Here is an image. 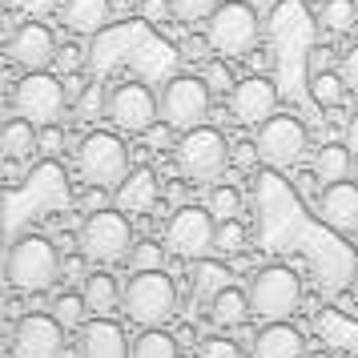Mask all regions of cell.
I'll return each instance as SVG.
<instances>
[{
  "mask_svg": "<svg viewBox=\"0 0 358 358\" xmlns=\"http://www.w3.org/2000/svg\"><path fill=\"white\" fill-rule=\"evenodd\" d=\"M197 355L201 358H242V350H238V342L234 338H206Z\"/></svg>",
  "mask_w": 358,
  "mask_h": 358,
  "instance_id": "cell-37",
  "label": "cell"
},
{
  "mask_svg": "<svg viewBox=\"0 0 358 358\" xmlns=\"http://www.w3.org/2000/svg\"><path fill=\"white\" fill-rule=\"evenodd\" d=\"M245 294H250V310L262 322H290L294 310L302 306V278L290 266H262L250 278Z\"/></svg>",
  "mask_w": 358,
  "mask_h": 358,
  "instance_id": "cell-4",
  "label": "cell"
},
{
  "mask_svg": "<svg viewBox=\"0 0 358 358\" xmlns=\"http://www.w3.org/2000/svg\"><path fill=\"white\" fill-rule=\"evenodd\" d=\"M85 89H89V85H85L81 77H77V73H69V77H65V93H69V101H77V97L85 93Z\"/></svg>",
  "mask_w": 358,
  "mask_h": 358,
  "instance_id": "cell-45",
  "label": "cell"
},
{
  "mask_svg": "<svg viewBox=\"0 0 358 358\" xmlns=\"http://www.w3.org/2000/svg\"><path fill=\"white\" fill-rule=\"evenodd\" d=\"M217 4L222 0H169V8H173V17L181 24H201V20H210L217 13Z\"/></svg>",
  "mask_w": 358,
  "mask_h": 358,
  "instance_id": "cell-34",
  "label": "cell"
},
{
  "mask_svg": "<svg viewBox=\"0 0 358 358\" xmlns=\"http://www.w3.org/2000/svg\"><path fill=\"white\" fill-rule=\"evenodd\" d=\"M178 282L157 270V274H133L125 286V314L145 330H165V322L178 314Z\"/></svg>",
  "mask_w": 358,
  "mask_h": 358,
  "instance_id": "cell-5",
  "label": "cell"
},
{
  "mask_svg": "<svg viewBox=\"0 0 358 358\" xmlns=\"http://www.w3.org/2000/svg\"><path fill=\"white\" fill-rule=\"evenodd\" d=\"M81 298H85V306H89L93 318H109L117 306H125V286H117L113 274L93 270V274L81 282Z\"/></svg>",
  "mask_w": 358,
  "mask_h": 358,
  "instance_id": "cell-20",
  "label": "cell"
},
{
  "mask_svg": "<svg viewBox=\"0 0 358 358\" xmlns=\"http://www.w3.org/2000/svg\"><path fill=\"white\" fill-rule=\"evenodd\" d=\"M206 45L217 57H245L258 45V13L245 0H222L206 20Z\"/></svg>",
  "mask_w": 358,
  "mask_h": 358,
  "instance_id": "cell-8",
  "label": "cell"
},
{
  "mask_svg": "<svg viewBox=\"0 0 358 358\" xmlns=\"http://www.w3.org/2000/svg\"><path fill=\"white\" fill-rule=\"evenodd\" d=\"M306 145H310L306 125L290 113L270 117L258 129V153H262V162L274 165V169H290V165L306 153Z\"/></svg>",
  "mask_w": 358,
  "mask_h": 358,
  "instance_id": "cell-12",
  "label": "cell"
},
{
  "mask_svg": "<svg viewBox=\"0 0 358 358\" xmlns=\"http://www.w3.org/2000/svg\"><path fill=\"white\" fill-rule=\"evenodd\" d=\"M338 73H342V81H346V89H350V93H358V45L342 57Z\"/></svg>",
  "mask_w": 358,
  "mask_h": 358,
  "instance_id": "cell-40",
  "label": "cell"
},
{
  "mask_svg": "<svg viewBox=\"0 0 358 358\" xmlns=\"http://www.w3.org/2000/svg\"><path fill=\"white\" fill-rule=\"evenodd\" d=\"M13 358H65V326L52 314H24L13 326Z\"/></svg>",
  "mask_w": 358,
  "mask_h": 358,
  "instance_id": "cell-14",
  "label": "cell"
},
{
  "mask_svg": "<svg viewBox=\"0 0 358 358\" xmlns=\"http://www.w3.org/2000/svg\"><path fill=\"white\" fill-rule=\"evenodd\" d=\"M258 162H262L258 141H238V145H234V153H229V165H234V169H254Z\"/></svg>",
  "mask_w": 358,
  "mask_h": 358,
  "instance_id": "cell-38",
  "label": "cell"
},
{
  "mask_svg": "<svg viewBox=\"0 0 358 358\" xmlns=\"http://www.w3.org/2000/svg\"><path fill=\"white\" fill-rule=\"evenodd\" d=\"M355 242H358V234H355Z\"/></svg>",
  "mask_w": 358,
  "mask_h": 358,
  "instance_id": "cell-51",
  "label": "cell"
},
{
  "mask_svg": "<svg viewBox=\"0 0 358 358\" xmlns=\"http://www.w3.org/2000/svg\"><path fill=\"white\" fill-rule=\"evenodd\" d=\"M141 13H145V20H165V17H173L169 0H141Z\"/></svg>",
  "mask_w": 358,
  "mask_h": 358,
  "instance_id": "cell-41",
  "label": "cell"
},
{
  "mask_svg": "<svg viewBox=\"0 0 358 358\" xmlns=\"http://www.w3.org/2000/svg\"><path fill=\"white\" fill-rule=\"evenodd\" d=\"M77 245L89 262H121L129 258L133 242V222L121 210H93L77 229Z\"/></svg>",
  "mask_w": 358,
  "mask_h": 358,
  "instance_id": "cell-6",
  "label": "cell"
},
{
  "mask_svg": "<svg viewBox=\"0 0 358 358\" xmlns=\"http://www.w3.org/2000/svg\"><path fill=\"white\" fill-rule=\"evenodd\" d=\"M213 238H217V217L206 206H185L173 210L169 226H165V250L181 262H201L213 254Z\"/></svg>",
  "mask_w": 358,
  "mask_h": 358,
  "instance_id": "cell-10",
  "label": "cell"
},
{
  "mask_svg": "<svg viewBox=\"0 0 358 358\" xmlns=\"http://www.w3.org/2000/svg\"><path fill=\"white\" fill-rule=\"evenodd\" d=\"M162 117V97L145 81H121L109 93V121L117 133H145Z\"/></svg>",
  "mask_w": 358,
  "mask_h": 358,
  "instance_id": "cell-11",
  "label": "cell"
},
{
  "mask_svg": "<svg viewBox=\"0 0 358 358\" xmlns=\"http://www.w3.org/2000/svg\"><path fill=\"white\" fill-rule=\"evenodd\" d=\"M245 226L234 217V222H217V238H213V254H226V258H238L245 254Z\"/></svg>",
  "mask_w": 358,
  "mask_h": 358,
  "instance_id": "cell-32",
  "label": "cell"
},
{
  "mask_svg": "<svg viewBox=\"0 0 358 358\" xmlns=\"http://www.w3.org/2000/svg\"><path fill=\"white\" fill-rule=\"evenodd\" d=\"M13 4H17L29 20H45V17H52V13H61L65 0H13Z\"/></svg>",
  "mask_w": 358,
  "mask_h": 358,
  "instance_id": "cell-36",
  "label": "cell"
},
{
  "mask_svg": "<svg viewBox=\"0 0 358 358\" xmlns=\"http://www.w3.org/2000/svg\"><path fill=\"white\" fill-rule=\"evenodd\" d=\"M254 358H306V338L302 330H294L290 322H266L254 334Z\"/></svg>",
  "mask_w": 358,
  "mask_h": 358,
  "instance_id": "cell-19",
  "label": "cell"
},
{
  "mask_svg": "<svg viewBox=\"0 0 358 358\" xmlns=\"http://www.w3.org/2000/svg\"><path fill=\"white\" fill-rule=\"evenodd\" d=\"M358 20L355 0H322V29L326 33H350Z\"/></svg>",
  "mask_w": 358,
  "mask_h": 358,
  "instance_id": "cell-31",
  "label": "cell"
},
{
  "mask_svg": "<svg viewBox=\"0 0 358 358\" xmlns=\"http://www.w3.org/2000/svg\"><path fill=\"white\" fill-rule=\"evenodd\" d=\"M350 169H355V153L346 145H322L318 157H314V178L322 181V185L350 181Z\"/></svg>",
  "mask_w": 358,
  "mask_h": 358,
  "instance_id": "cell-25",
  "label": "cell"
},
{
  "mask_svg": "<svg viewBox=\"0 0 358 358\" xmlns=\"http://www.w3.org/2000/svg\"><path fill=\"white\" fill-rule=\"evenodd\" d=\"M109 13H113V4L109 0H65L61 4V20H65V29L73 33H101L105 24H109Z\"/></svg>",
  "mask_w": 358,
  "mask_h": 358,
  "instance_id": "cell-21",
  "label": "cell"
},
{
  "mask_svg": "<svg viewBox=\"0 0 358 358\" xmlns=\"http://www.w3.org/2000/svg\"><path fill=\"white\" fill-rule=\"evenodd\" d=\"M61 266L65 258L45 234H24L4 254V278L20 294H49L61 282Z\"/></svg>",
  "mask_w": 358,
  "mask_h": 358,
  "instance_id": "cell-1",
  "label": "cell"
},
{
  "mask_svg": "<svg viewBox=\"0 0 358 358\" xmlns=\"http://www.w3.org/2000/svg\"><path fill=\"white\" fill-rule=\"evenodd\" d=\"M206 210L217 217V222H234L238 213H242V194H238V185H226V181H217L210 189V201H206Z\"/></svg>",
  "mask_w": 358,
  "mask_h": 358,
  "instance_id": "cell-28",
  "label": "cell"
},
{
  "mask_svg": "<svg viewBox=\"0 0 358 358\" xmlns=\"http://www.w3.org/2000/svg\"><path fill=\"white\" fill-rule=\"evenodd\" d=\"M165 258H169V250L162 242H137L125 262L133 266V274H157V270H165Z\"/></svg>",
  "mask_w": 358,
  "mask_h": 358,
  "instance_id": "cell-30",
  "label": "cell"
},
{
  "mask_svg": "<svg viewBox=\"0 0 358 358\" xmlns=\"http://www.w3.org/2000/svg\"><path fill=\"white\" fill-rule=\"evenodd\" d=\"M229 153H234V145H226V137L213 125H201L194 133H181L178 149H173V162H178L185 181H217L226 173Z\"/></svg>",
  "mask_w": 358,
  "mask_h": 358,
  "instance_id": "cell-7",
  "label": "cell"
},
{
  "mask_svg": "<svg viewBox=\"0 0 358 358\" xmlns=\"http://www.w3.org/2000/svg\"><path fill=\"white\" fill-rule=\"evenodd\" d=\"M13 109H17L20 121H29L36 129H52L73 109V101H69L61 77H52V73H24L13 85Z\"/></svg>",
  "mask_w": 358,
  "mask_h": 358,
  "instance_id": "cell-2",
  "label": "cell"
},
{
  "mask_svg": "<svg viewBox=\"0 0 358 358\" xmlns=\"http://www.w3.org/2000/svg\"><path fill=\"white\" fill-rule=\"evenodd\" d=\"M342 93H350L346 81H342V73H318V77H310V97L318 109H334L342 101Z\"/></svg>",
  "mask_w": 358,
  "mask_h": 358,
  "instance_id": "cell-29",
  "label": "cell"
},
{
  "mask_svg": "<svg viewBox=\"0 0 358 358\" xmlns=\"http://www.w3.org/2000/svg\"><path fill=\"white\" fill-rule=\"evenodd\" d=\"M165 189L157 185V173L149 169V165H141V169H133L129 178L121 181L113 189V210L121 213H149L153 206H157V197H162Z\"/></svg>",
  "mask_w": 358,
  "mask_h": 358,
  "instance_id": "cell-18",
  "label": "cell"
},
{
  "mask_svg": "<svg viewBox=\"0 0 358 358\" xmlns=\"http://www.w3.org/2000/svg\"><path fill=\"white\" fill-rule=\"evenodd\" d=\"M81 358H133V346L125 342V330L113 318H93L77 338Z\"/></svg>",
  "mask_w": 358,
  "mask_h": 358,
  "instance_id": "cell-17",
  "label": "cell"
},
{
  "mask_svg": "<svg viewBox=\"0 0 358 358\" xmlns=\"http://www.w3.org/2000/svg\"><path fill=\"white\" fill-rule=\"evenodd\" d=\"M229 113L238 125H266L270 117H278V89L266 77H245L229 89Z\"/></svg>",
  "mask_w": 358,
  "mask_h": 358,
  "instance_id": "cell-15",
  "label": "cell"
},
{
  "mask_svg": "<svg viewBox=\"0 0 358 358\" xmlns=\"http://www.w3.org/2000/svg\"><path fill=\"white\" fill-rule=\"evenodd\" d=\"M133 358H181V346L165 330H141L133 338Z\"/></svg>",
  "mask_w": 358,
  "mask_h": 358,
  "instance_id": "cell-27",
  "label": "cell"
},
{
  "mask_svg": "<svg viewBox=\"0 0 358 358\" xmlns=\"http://www.w3.org/2000/svg\"><path fill=\"white\" fill-rule=\"evenodd\" d=\"M213 109V89L206 77H173L162 89V121L178 133H194L206 125Z\"/></svg>",
  "mask_w": 358,
  "mask_h": 358,
  "instance_id": "cell-9",
  "label": "cell"
},
{
  "mask_svg": "<svg viewBox=\"0 0 358 358\" xmlns=\"http://www.w3.org/2000/svg\"><path fill=\"white\" fill-rule=\"evenodd\" d=\"M77 169L93 189H117L121 181L129 178V145L121 133L97 129L89 133L81 145H77Z\"/></svg>",
  "mask_w": 358,
  "mask_h": 358,
  "instance_id": "cell-3",
  "label": "cell"
},
{
  "mask_svg": "<svg viewBox=\"0 0 358 358\" xmlns=\"http://www.w3.org/2000/svg\"><path fill=\"white\" fill-rule=\"evenodd\" d=\"M206 310H210V322L213 326H242L245 318L254 314V310H250V294H245L242 286H229V290H222Z\"/></svg>",
  "mask_w": 358,
  "mask_h": 358,
  "instance_id": "cell-24",
  "label": "cell"
},
{
  "mask_svg": "<svg viewBox=\"0 0 358 358\" xmlns=\"http://www.w3.org/2000/svg\"><path fill=\"white\" fill-rule=\"evenodd\" d=\"M41 153H61V129L52 125V129H41Z\"/></svg>",
  "mask_w": 358,
  "mask_h": 358,
  "instance_id": "cell-43",
  "label": "cell"
},
{
  "mask_svg": "<svg viewBox=\"0 0 358 358\" xmlns=\"http://www.w3.org/2000/svg\"><path fill=\"white\" fill-rule=\"evenodd\" d=\"M334 65H342V61H338V52L330 49V45H314V49H310V77L334 73Z\"/></svg>",
  "mask_w": 358,
  "mask_h": 358,
  "instance_id": "cell-35",
  "label": "cell"
},
{
  "mask_svg": "<svg viewBox=\"0 0 358 358\" xmlns=\"http://www.w3.org/2000/svg\"><path fill=\"white\" fill-rule=\"evenodd\" d=\"M57 52H61V45L45 20H24L8 36V61L20 65L24 73H49V65H57Z\"/></svg>",
  "mask_w": 358,
  "mask_h": 358,
  "instance_id": "cell-13",
  "label": "cell"
},
{
  "mask_svg": "<svg viewBox=\"0 0 358 358\" xmlns=\"http://www.w3.org/2000/svg\"><path fill=\"white\" fill-rule=\"evenodd\" d=\"M77 57H81V52L73 49V45H65V49L57 52V65L65 69V77H69V73H77V65H81V61H77Z\"/></svg>",
  "mask_w": 358,
  "mask_h": 358,
  "instance_id": "cell-44",
  "label": "cell"
},
{
  "mask_svg": "<svg viewBox=\"0 0 358 358\" xmlns=\"http://www.w3.org/2000/svg\"><path fill=\"white\" fill-rule=\"evenodd\" d=\"M185 189H189V185H185V178H181V181H173V185H165V197H169V201H173L178 210H185V206H194Z\"/></svg>",
  "mask_w": 358,
  "mask_h": 358,
  "instance_id": "cell-42",
  "label": "cell"
},
{
  "mask_svg": "<svg viewBox=\"0 0 358 358\" xmlns=\"http://www.w3.org/2000/svg\"><path fill=\"white\" fill-rule=\"evenodd\" d=\"M346 149H350V153L358 157V113L346 121Z\"/></svg>",
  "mask_w": 358,
  "mask_h": 358,
  "instance_id": "cell-46",
  "label": "cell"
},
{
  "mask_svg": "<svg viewBox=\"0 0 358 358\" xmlns=\"http://www.w3.org/2000/svg\"><path fill=\"white\" fill-rule=\"evenodd\" d=\"M314 169H310V173H302V178H298V189H302V194H314Z\"/></svg>",
  "mask_w": 358,
  "mask_h": 358,
  "instance_id": "cell-48",
  "label": "cell"
},
{
  "mask_svg": "<svg viewBox=\"0 0 358 358\" xmlns=\"http://www.w3.org/2000/svg\"><path fill=\"white\" fill-rule=\"evenodd\" d=\"M57 322L65 326V330H85V318H89V306H85V298L81 290L73 294V290H61V294H52V310H49Z\"/></svg>",
  "mask_w": 358,
  "mask_h": 358,
  "instance_id": "cell-26",
  "label": "cell"
},
{
  "mask_svg": "<svg viewBox=\"0 0 358 358\" xmlns=\"http://www.w3.org/2000/svg\"><path fill=\"white\" fill-rule=\"evenodd\" d=\"M318 213L334 234H358V181H338V185H326L318 197Z\"/></svg>",
  "mask_w": 358,
  "mask_h": 358,
  "instance_id": "cell-16",
  "label": "cell"
},
{
  "mask_svg": "<svg viewBox=\"0 0 358 358\" xmlns=\"http://www.w3.org/2000/svg\"><path fill=\"white\" fill-rule=\"evenodd\" d=\"M73 113L81 117V121H101V117H109V93H105L101 85H89L81 97L73 101Z\"/></svg>",
  "mask_w": 358,
  "mask_h": 358,
  "instance_id": "cell-33",
  "label": "cell"
},
{
  "mask_svg": "<svg viewBox=\"0 0 358 358\" xmlns=\"http://www.w3.org/2000/svg\"><path fill=\"white\" fill-rule=\"evenodd\" d=\"M189 278H194V298L201 302V306H210L217 294L234 286V278H229V266H226V262H217V258L194 262V266H189Z\"/></svg>",
  "mask_w": 358,
  "mask_h": 358,
  "instance_id": "cell-22",
  "label": "cell"
},
{
  "mask_svg": "<svg viewBox=\"0 0 358 358\" xmlns=\"http://www.w3.org/2000/svg\"><path fill=\"white\" fill-rule=\"evenodd\" d=\"M85 254H69L65 258V266H61V278H65V282H85V278L93 274V270H85Z\"/></svg>",
  "mask_w": 358,
  "mask_h": 358,
  "instance_id": "cell-39",
  "label": "cell"
},
{
  "mask_svg": "<svg viewBox=\"0 0 358 358\" xmlns=\"http://www.w3.org/2000/svg\"><path fill=\"white\" fill-rule=\"evenodd\" d=\"M206 81H210V89H213V85H229V69L213 65V73H210V77H206ZM229 89H234V85H229Z\"/></svg>",
  "mask_w": 358,
  "mask_h": 358,
  "instance_id": "cell-47",
  "label": "cell"
},
{
  "mask_svg": "<svg viewBox=\"0 0 358 358\" xmlns=\"http://www.w3.org/2000/svg\"><path fill=\"white\" fill-rule=\"evenodd\" d=\"M306 358H330V355H326V350H310Z\"/></svg>",
  "mask_w": 358,
  "mask_h": 358,
  "instance_id": "cell-49",
  "label": "cell"
},
{
  "mask_svg": "<svg viewBox=\"0 0 358 358\" xmlns=\"http://www.w3.org/2000/svg\"><path fill=\"white\" fill-rule=\"evenodd\" d=\"M0 153L8 162H29L33 153H41V133H36V125L20 121V117L4 121V129H0Z\"/></svg>",
  "mask_w": 358,
  "mask_h": 358,
  "instance_id": "cell-23",
  "label": "cell"
},
{
  "mask_svg": "<svg viewBox=\"0 0 358 358\" xmlns=\"http://www.w3.org/2000/svg\"><path fill=\"white\" fill-rule=\"evenodd\" d=\"M355 181H358V169H355Z\"/></svg>",
  "mask_w": 358,
  "mask_h": 358,
  "instance_id": "cell-50",
  "label": "cell"
}]
</instances>
